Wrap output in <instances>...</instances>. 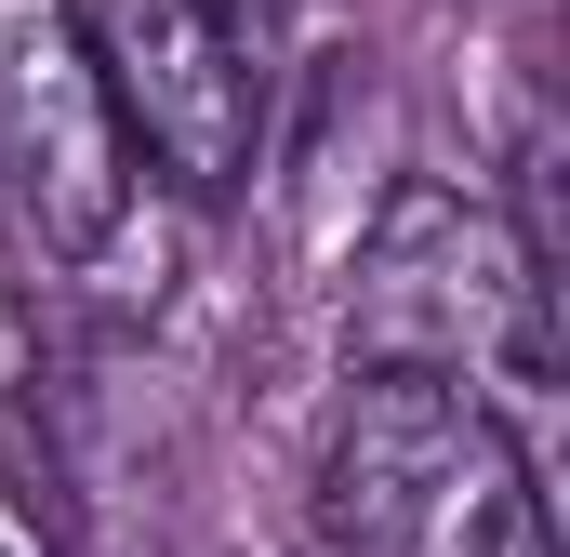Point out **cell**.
Returning a JSON list of instances; mask_svg holds the SVG:
<instances>
[{
    "instance_id": "5b68a950",
    "label": "cell",
    "mask_w": 570,
    "mask_h": 557,
    "mask_svg": "<svg viewBox=\"0 0 570 557\" xmlns=\"http://www.w3.org/2000/svg\"><path fill=\"white\" fill-rule=\"evenodd\" d=\"M213 13H226V27H279L292 0H213Z\"/></svg>"
},
{
    "instance_id": "277c9868",
    "label": "cell",
    "mask_w": 570,
    "mask_h": 557,
    "mask_svg": "<svg viewBox=\"0 0 570 557\" xmlns=\"http://www.w3.org/2000/svg\"><path fill=\"white\" fill-rule=\"evenodd\" d=\"M0 213L40 266H94L134 226V146L67 0H0Z\"/></svg>"
},
{
    "instance_id": "3957f363",
    "label": "cell",
    "mask_w": 570,
    "mask_h": 557,
    "mask_svg": "<svg viewBox=\"0 0 570 557\" xmlns=\"http://www.w3.org/2000/svg\"><path fill=\"white\" fill-rule=\"evenodd\" d=\"M80 13V53L120 107L134 173H159L173 199H239L266 173V67H253V27H226L213 0H67Z\"/></svg>"
},
{
    "instance_id": "7a4b0ae2",
    "label": "cell",
    "mask_w": 570,
    "mask_h": 557,
    "mask_svg": "<svg viewBox=\"0 0 570 557\" xmlns=\"http://www.w3.org/2000/svg\"><path fill=\"white\" fill-rule=\"evenodd\" d=\"M558 266L478 199V186H438V173H399L372 240H358V278H345V345L358 372H451V385H544L558 332Z\"/></svg>"
},
{
    "instance_id": "6da1fadb",
    "label": "cell",
    "mask_w": 570,
    "mask_h": 557,
    "mask_svg": "<svg viewBox=\"0 0 570 557\" xmlns=\"http://www.w3.org/2000/svg\"><path fill=\"white\" fill-rule=\"evenodd\" d=\"M332 557H558L544 491L491 385L451 372H358L318 451Z\"/></svg>"
}]
</instances>
